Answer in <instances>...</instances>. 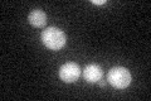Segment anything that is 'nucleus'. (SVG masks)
<instances>
[{
    "instance_id": "2",
    "label": "nucleus",
    "mask_w": 151,
    "mask_h": 101,
    "mask_svg": "<svg viewBox=\"0 0 151 101\" xmlns=\"http://www.w3.org/2000/svg\"><path fill=\"white\" fill-rule=\"evenodd\" d=\"M107 81L115 89H126L131 84V73L124 67H113L108 72Z\"/></svg>"
},
{
    "instance_id": "6",
    "label": "nucleus",
    "mask_w": 151,
    "mask_h": 101,
    "mask_svg": "<svg viewBox=\"0 0 151 101\" xmlns=\"http://www.w3.org/2000/svg\"><path fill=\"white\" fill-rule=\"evenodd\" d=\"M93 4H97V5H102V4H106V0H92Z\"/></svg>"
},
{
    "instance_id": "5",
    "label": "nucleus",
    "mask_w": 151,
    "mask_h": 101,
    "mask_svg": "<svg viewBox=\"0 0 151 101\" xmlns=\"http://www.w3.org/2000/svg\"><path fill=\"white\" fill-rule=\"evenodd\" d=\"M28 20L35 28H43L47 23V14L40 9H34L28 15Z\"/></svg>"
},
{
    "instance_id": "7",
    "label": "nucleus",
    "mask_w": 151,
    "mask_h": 101,
    "mask_svg": "<svg viewBox=\"0 0 151 101\" xmlns=\"http://www.w3.org/2000/svg\"><path fill=\"white\" fill-rule=\"evenodd\" d=\"M98 84H100L101 87H103V86H105V81H102V78H101L100 81H98Z\"/></svg>"
},
{
    "instance_id": "4",
    "label": "nucleus",
    "mask_w": 151,
    "mask_h": 101,
    "mask_svg": "<svg viewBox=\"0 0 151 101\" xmlns=\"http://www.w3.org/2000/svg\"><path fill=\"white\" fill-rule=\"evenodd\" d=\"M84 80L87 81L89 84H94V82H98L102 76H103V71L102 68L98 65H88L86 66V68H84Z\"/></svg>"
},
{
    "instance_id": "1",
    "label": "nucleus",
    "mask_w": 151,
    "mask_h": 101,
    "mask_svg": "<svg viewBox=\"0 0 151 101\" xmlns=\"http://www.w3.org/2000/svg\"><path fill=\"white\" fill-rule=\"evenodd\" d=\"M42 42L49 49L59 51L67 43V37H65L63 31H60L59 28L49 27L42 33Z\"/></svg>"
},
{
    "instance_id": "3",
    "label": "nucleus",
    "mask_w": 151,
    "mask_h": 101,
    "mask_svg": "<svg viewBox=\"0 0 151 101\" xmlns=\"http://www.w3.org/2000/svg\"><path fill=\"white\" fill-rule=\"evenodd\" d=\"M79 75H81V68H79V66L77 63H74V62H69V63L63 65L59 70L60 80L67 84L77 81Z\"/></svg>"
}]
</instances>
